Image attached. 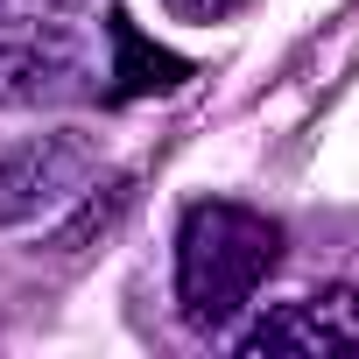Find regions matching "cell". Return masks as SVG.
Instances as JSON below:
<instances>
[{"mask_svg": "<svg viewBox=\"0 0 359 359\" xmlns=\"http://www.w3.org/2000/svg\"><path fill=\"white\" fill-rule=\"evenodd\" d=\"M240 359H275V352H303V359H345L359 352V289H317L296 296L282 310H268L261 324H247Z\"/></svg>", "mask_w": 359, "mask_h": 359, "instance_id": "4", "label": "cell"}, {"mask_svg": "<svg viewBox=\"0 0 359 359\" xmlns=\"http://www.w3.org/2000/svg\"><path fill=\"white\" fill-rule=\"evenodd\" d=\"M162 8H169L176 22H226V15L254 8V0H162Z\"/></svg>", "mask_w": 359, "mask_h": 359, "instance_id": "6", "label": "cell"}, {"mask_svg": "<svg viewBox=\"0 0 359 359\" xmlns=\"http://www.w3.org/2000/svg\"><path fill=\"white\" fill-rule=\"evenodd\" d=\"M92 92V50L64 22H0V106H64Z\"/></svg>", "mask_w": 359, "mask_h": 359, "instance_id": "3", "label": "cell"}, {"mask_svg": "<svg viewBox=\"0 0 359 359\" xmlns=\"http://www.w3.org/2000/svg\"><path fill=\"white\" fill-rule=\"evenodd\" d=\"M99 191V148L85 134H36L0 162V226H50Z\"/></svg>", "mask_w": 359, "mask_h": 359, "instance_id": "2", "label": "cell"}, {"mask_svg": "<svg viewBox=\"0 0 359 359\" xmlns=\"http://www.w3.org/2000/svg\"><path fill=\"white\" fill-rule=\"evenodd\" d=\"M282 268V226L233 198H198L176 226V303L198 331H233Z\"/></svg>", "mask_w": 359, "mask_h": 359, "instance_id": "1", "label": "cell"}, {"mask_svg": "<svg viewBox=\"0 0 359 359\" xmlns=\"http://www.w3.org/2000/svg\"><path fill=\"white\" fill-rule=\"evenodd\" d=\"M106 36H113V99H141V92H176V85H184L191 78V64L184 57H169V50H155L127 15H113L106 22Z\"/></svg>", "mask_w": 359, "mask_h": 359, "instance_id": "5", "label": "cell"}]
</instances>
